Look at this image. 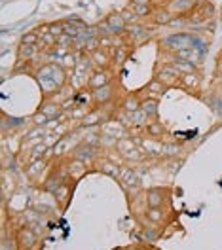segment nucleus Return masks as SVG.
Wrapping results in <instances>:
<instances>
[{
	"label": "nucleus",
	"instance_id": "nucleus-27",
	"mask_svg": "<svg viewBox=\"0 0 222 250\" xmlns=\"http://www.w3.org/2000/svg\"><path fill=\"white\" fill-rule=\"evenodd\" d=\"M144 216L152 224H161L165 220V210H163V207H146Z\"/></svg>",
	"mask_w": 222,
	"mask_h": 250
},
{
	"label": "nucleus",
	"instance_id": "nucleus-5",
	"mask_svg": "<svg viewBox=\"0 0 222 250\" xmlns=\"http://www.w3.org/2000/svg\"><path fill=\"white\" fill-rule=\"evenodd\" d=\"M116 82H112L109 85H103L99 89H91V103L95 108H103V106H109L116 101Z\"/></svg>",
	"mask_w": 222,
	"mask_h": 250
},
{
	"label": "nucleus",
	"instance_id": "nucleus-22",
	"mask_svg": "<svg viewBox=\"0 0 222 250\" xmlns=\"http://www.w3.org/2000/svg\"><path fill=\"white\" fill-rule=\"evenodd\" d=\"M158 108H159V99H156V97H144L143 99L141 110L148 116L150 122H152V120H158V116H159Z\"/></svg>",
	"mask_w": 222,
	"mask_h": 250
},
{
	"label": "nucleus",
	"instance_id": "nucleus-15",
	"mask_svg": "<svg viewBox=\"0 0 222 250\" xmlns=\"http://www.w3.org/2000/svg\"><path fill=\"white\" fill-rule=\"evenodd\" d=\"M127 125H124L122 122H116V120H109L101 125V133L103 135H109V137H114V139H122V137H127Z\"/></svg>",
	"mask_w": 222,
	"mask_h": 250
},
{
	"label": "nucleus",
	"instance_id": "nucleus-1",
	"mask_svg": "<svg viewBox=\"0 0 222 250\" xmlns=\"http://www.w3.org/2000/svg\"><path fill=\"white\" fill-rule=\"evenodd\" d=\"M68 76L70 74L59 62H42L32 72V78L38 82V85L42 89L44 101L55 99L57 93H61V89L68 83Z\"/></svg>",
	"mask_w": 222,
	"mask_h": 250
},
{
	"label": "nucleus",
	"instance_id": "nucleus-24",
	"mask_svg": "<svg viewBox=\"0 0 222 250\" xmlns=\"http://www.w3.org/2000/svg\"><path fill=\"white\" fill-rule=\"evenodd\" d=\"M173 14L165 8V6H158V10L154 12V16L150 17V21L156 25V27H159V25H169L171 21H173Z\"/></svg>",
	"mask_w": 222,
	"mask_h": 250
},
{
	"label": "nucleus",
	"instance_id": "nucleus-28",
	"mask_svg": "<svg viewBox=\"0 0 222 250\" xmlns=\"http://www.w3.org/2000/svg\"><path fill=\"white\" fill-rule=\"evenodd\" d=\"M182 152V146L177 141L163 142V150H161V157H178V154Z\"/></svg>",
	"mask_w": 222,
	"mask_h": 250
},
{
	"label": "nucleus",
	"instance_id": "nucleus-26",
	"mask_svg": "<svg viewBox=\"0 0 222 250\" xmlns=\"http://www.w3.org/2000/svg\"><path fill=\"white\" fill-rule=\"evenodd\" d=\"M78 57H80V51L72 49V51H68L63 59L59 61V64L63 66L68 74H72V72H74V68H76V64H78Z\"/></svg>",
	"mask_w": 222,
	"mask_h": 250
},
{
	"label": "nucleus",
	"instance_id": "nucleus-10",
	"mask_svg": "<svg viewBox=\"0 0 222 250\" xmlns=\"http://www.w3.org/2000/svg\"><path fill=\"white\" fill-rule=\"evenodd\" d=\"M137 141V146L143 150L148 157H161V150H163V141H156L150 137H133Z\"/></svg>",
	"mask_w": 222,
	"mask_h": 250
},
{
	"label": "nucleus",
	"instance_id": "nucleus-25",
	"mask_svg": "<svg viewBox=\"0 0 222 250\" xmlns=\"http://www.w3.org/2000/svg\"><path fill=\"white\" fill-rule=\"evenodd\" d=\"M143 89L144 91H148V97H156V99H159V97H163V95L167 93V89H169V87H165L159 80L152 78L146 85H144Z\"/></svg>",
	"mask_w": 222,
	"mask_h": 250
},
{
	"label": "nucleus",
	"instance_id": "nucleus-9",
	"mask_svg": "<svg viewBox=\"0 0 222 250\" xmlns=\"http://www.w3.org/2000/svg\"><path fill=\"white\" fill-rule=\"evenodd\" d=\"M118 182H120V186L126 189L127 193H137V189H139V176H137V171L133 169V167H127L124 165L122 167V171H120V178H118Z\"/></svg>",
	"mask_w": 222,
	"mask_h": 250
},
{
	"label": "nucleus",
	"instance_id": "nucleus-8",
	"mask_svg": "<svg viewBox=\"0 0 222 250\" xmlns=\"http://www.w3.org/2000/svg\"><path fill=\"white\" fill-rule=\"evenodd\" d=\"M101 148H97V146H91V144H86V142H80L78 146L70 152V156L80 159V161H84V163H88V165H91L93 161H97L99 157H101Z\"/></svg>",
	"mask_w": 222,
	"mask_h": 250
},
{
	"label": "nucleus",
	"instance_id": "nucleus-34",
	"mask_svg": "<svg viewBox=\"0 0 222 250\" xmlns=\"http://www.w3.org/2000/svg\"><path fill=\"white\" fill-rule=\"evenodd\" d=\"M154 0H129V4H150Z\"/></svg>",
	"mask_w": 222,
	"mask_h": 250
},
{
	"label": "nucleus",
	"instance_id": "nucleus-21",
	"mask_svg": "<svg viewBox=\"0 0 222 250\" xmlns=\"http://www.w3.org/2000/svg\"><path fill=\"white\" fill-rule=\"evenodd\" d=\"M89 55H91V61H93V64H95V68H111L112 66V59H111L109 49L99 47V49H95V51H91Z\"/></svg>",
	"mask_w": 222,
	"mask_h": 250
},
{
	"label": "nucleus",
	"instance_id": "nucleus-23",
	"mask_svg": "<svg viewBox=\"0 0 222 250\" xmlns=\"http://www.w3.org/2000/svg\"><path fill=\"white\" fill-rule=\"evenodd\" d=\"M46 116H48L49 120H55V118H59L61 114H63L65 110L63 106H61V103H57L55 99H48V101H44L42 104H40V108Z\"/></svg>",
	"mask_w": 222,
	"mask_h": 250
},
{
	"label": "nucleus",
	"instance_id": "nucleus-3",
	"mask_svg": "<svg viewBox=\"0 0 222 250\" xmlns=\"http://www.w3.org/2000/svg\"><path fill=\"white\" fill-rule=\"evenodd\" d=\"M215 19V4L211 0H196L192 10L184 16L186 27H207L209 21Z\"/></svg>",
	"mask_w": 222,
	"mask_h": 250
},
{
	"label": "nucleus",
	"instance_id": "nucleus-30",
	"mask_svg": "<svg viewBox=\"0 0 222 250\" xmlns=\"http://www.w3.org/2000/svg\"><path fill=\"white\" fill-rule=\"evenodd\" d=\"M122 16H124L127 25H133V23H139V21H141V17L133 12V8H131V6H127V8L122 10Z\"/></svg>",
	"mask_w": 222,
	"mask_h": 250
},
{
	"label": "nucleus",
	"instance_id": "nucleus-20",
	"mask_svg": "<svg viewBox=\"0 0 222 250\" xmlns=\"http://www.w3.org/2000/svg\"><path fill=\"white\" fill-rule=\"evenodd\" d=\"M97 169L103 172V174H107V176L114 178V180H118V178H120V171H122V167H120V165L112 163L111 159H107V157L97 159Z\"/></svg>",
	"mask_w": 222,
	"mask_h": 250
},
{
	"label": "nucleus",
	"instance_id": "nucleus-31",
	"mask_svg": "<svg viewBox=\"0 0 222 250\" xmlns=\"http://www.w3.org/2000/svg\"><path fill=\"white\" fill-rule=\"evenodd\" d=\"M48 122H49V118L44 114V112H42V110L34 112V114L31 116V124L32 125H44V127H46V125H48Z\"/></svg>",
	"mask_w": 222,
	"mask_h": 250
},
{
	"label": "nucleus",
	"instance_id": "nucleus-33",
	"mask_svg": "<svg viewBox=\"0 0 222 250\" xmlns=\"http://www.w3.org/2000/svg\"><path fill=\"white\" fill-rule=\"evenodd\" d=\"M217 74H222V53L219 55V59H217Z\"/></svg>",
	"mask_w": 222,
	"mask_h": 250
},
{
	"label": "nucleus",
	"instance_id": "nucleus-11",
	"mask_svg": "<svg viewBox=\"0 0 222 250\" xmlns=\"http://www.w3.org/2000/svg\"><path fill=\"white\" fill-rule=\"evenodd\" d=\"M49 165L48 159H32L29 161L27 165H25V176L31 180V182H40L42 180V176H44V172H46V167Z\"/></svg>",
	"mask_w": 222,
	"mask_h": 250
},
{
	"label": "nucleus",
	"instance_id": "nucleus-19",
	"mask_svg": "<svg viewBox=\"0 0 222 250\" xmlns=\"http://www.w3.org/2000/svg\"><path fill=\"white\" fill-rule=\"evenodd\" d=\"M143 133L146 135V137H150V139H156V141H161L165 135H169L167 127L161 124L159 120H152V122H148V124L144 125Z\"/></svg>",
	"mask_w": 222,
	"mask_h": 250
},
{
	"label": "nucleus",
	"instance_id": "nucleus-14",
	"mask_svg": "<svg viewBox=\"0 0 222 250\" xmlns=\"http://www.w3.org/2000/svg\"><path fill=\"white\" fill-rule=\"evenodd\" d=\"M38 241V235L32 231L31 228H21L16 235V243L19 245V250H31Z\"/></svg>",
	"mask_w": 222,
	"mask_h": 250
},
{
	"label": "nucleus",
	"instance_id": "nucleus-4",
	"mask_svg": "<svg viewBox=\"0 0 222 250\" xmlns=\"http://www.w3.org/2000/svg\"><path fill=\"white\" fill-rule=\"evenodd\" d=\"M154 78L159 80L165 87L173 89L180 85V72L175 68L173 64L169 62H163V64H156V70H154Z\"/></svg>",
	"mask_w": 222,
	"mask_h": 250
},
{
	"label": "nucleus",
	"instance_id": "nucleus-7",
	"mask_svg": "<svg viewBox=\"0 0 222 250\" xmlns=\"http://www.w3.org/2000/svg\"><path fill=\"white\" fill-rule=\"evenodd\" d=\"M171 199V189L169 188H148L144 191V203L146 207H163Z\"/></svg>",
	"mask_w": 222,
	"mask_h": 250
},
{
	"label": "nucleus",
	"instance_id": "nucleus-18",
	"mask_svg": "<svg viewBox=\"0 0 222 250\" xmlns=\"http://www.w3.org/2000/svg\"><path fill=\"white\" fill-rule=\"evenodd\" d=\"M194 4H196V0H169V2L165 4V8H167L175 17H184L192 10Z\"/></svg>",
	"mask_w": 222,
	"mask_h": 250
},
{
	"label": "nucleus",
	"instance_id": "nucleus-32",
	"mask_svg": "<svg viewBox=\"0 0 222 250\" xmlns=\"http://www.w3.org/2000/svg\"><path fill=\"white\" fill-rule=\"evenodd\" d=\"M49 32H51V34H55L57 38H59L61 34H65L63 19H61V21H53V23H49Z\"/></svg>",
	"mask_w": 222,
	"mask_h": 250
},
{
	"label": "nucleus",
	"instance_id": "nucleus-2",
	"mask_svg": "<svg viewBox=\"0 0 222 250\" xmlns=\"http://www.w3.org/2000/svg\"><path fill=\"white\" fill-rule=\"evenodd\" d=\"M159 49H163L165 53H177L182 49H190V47H201L205 46V42L201 40V36L196 32H171L167 34L163 40L158 42Z\"/></svg>",
	"mask_w": 222,
	"mask_h": 250
},
{
	"label": "nucleus",
	"instance_id": "nucleus-17",
	"mask_svg": "<svg viewBox=\"0 0 222 250\" xmlns=\"http://www.w3.org/2000/svg\"><path fill=\"white\" fill-rule=\"evenodd\" d=\"M141 104H143V95H141V91L127 93L126 97L120 101V110H124V112H127V114H131V112L141 110Z\"/></svg>",
	"mask_w": 222,
	"mask_h": 250
},
{
	"label": "nucleus",
	"instance_id": "nucleus-6",
	"mask_svg": "<svg viewBox=\"0 0 222 250\" xmlns=\"http://www.w3.org/2000/svg\"><path fill=\"white\" fill-rule=\"evenodd\" d=\"M114 76H116L114 66H111V68H95L88 78V89H99L103 85H109V83L114 82Z\"/></svg>",
	"mask_w": 222,
	"mask_h": 250
},
{
	"label": "nucleus",
	"instance_id": "nucleus-29",
	"mask_svg": "<svg viewBox=\"0 0 222 250\" xmlns=\"http://www.w3.org/2000/svg\"><path fill=\"white\" fill-rule=\"evenodd\" d=\"M38 42H40V34L34 31H29L25 32L23 36H21V44H29V46H38Z\"/></svg>",
	"mask_w": 222,
	"mask_h": 250
},
{
	"label": "nucleus",
	"instance_id": "nucleus-13",
	"mask_svg": "<svg viewBox=\"0 0 222 250\" xmlns=\"http://www.w3.org/2000/svg\"><path fill=\"white\" fill-rule=\"evenodd\" d=\"M105 21H107V25H109V29L114 36H122V34H126L127 31V23L124 16H122V12H112L109 16L105 17Z\"/></svg>",
	"mask_w": 222,
	"mask_h": 250
},
{
	"label": "nucleus",
	"instance_id": "nucleus-16",
	"mask_svg": "<svg viewBox=\"0 0 222 250\" xmlns=\"http://www.w3.org/2000/svg\"><path fill=\"white\" fill-rule=\"evenodd\" d=\"M38 57H42V51L38 46H29V44H21L17 46L16 61H36Z\"/></svg>",
	"mask_w": 222,
	"mask_h": 250
},
{
	"label": "nucleus",
	"instance_id": "nucleus-12",
	"mask_svg": "<svg viewBox=\"0 0 222 250\" xmlns=\"http://www.w3.org/2000/svg\"><path fill=\"white\" fill-rule=\"evenodd\" d=\"M180 89L188 91L190 95H200L201 89V72L196 70V72H188V74H180Z\"/></svg>",
	"mask_w": 222,
	"mask_h": 250
}]
</instances>
